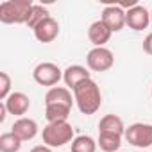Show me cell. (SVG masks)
<instances>
[{"label":"cell","mask_w":152,"mask_h":152,"mask_svg":"<svg viewBox=\"0 0 152 152\" xmlns=\"http://www.w3.org/2000/svg\"><path fill=\"white\" fill-rule=\"evenodd\" d=\"M73 99H75V104H77V107L83 115H95L102 106L100 88L93 79H88L75 88Z\"/></svg>","instance_id":"obj_1"},{"label":"cell","mask_w":152,"mask_h":152,"mask_svg":"<svg viewBox=\"0 0 152 152\" xmlns=\"http://www.w3.org/2000/svg\"><path fill=\"white\" fill-rule=\"evenodd\" d=\"M31 0H6L0 4V22L2 23H27L31 9Z\"/></svg>","instance_id":"obj_2"},{"label":"cell","mask_w":152,"mask_h":152,"mask_svg":"<svg viewBox=\"0 0 152 152\" xmlns=\"http://www.w3.org/2000/svg\"><path fill=\"white\" fill-rule=\"evenodd\" d=\"M43 143L47 147H63L70 141H73V127L68 122H54L45 125L43 129Z\"/></svg>","instance_id":"obj_3"},{"label":"cell","mask_w":152,"mask_h":152,"mask_svg":"<svg viewBox=\"0 0 152 152\" xmlns=\"http://www.w3.org/2000/svg\"><path fill=\"white\" fill-rule=\"evenodd\" d=\"M125 140L138 148L152 147V125L150 124H132L125 129Z\"/></svg>","instance_id":"obj_4"},{"label":"cell","mask_w":152,"mask_h":152,"mask_svg":"<svg viewBox=\"0 0 152 152\" xmlns=\"http://www.w3.org/2000/svg\"><path fill=\"white\" fill-rule=\"evenodd\" d=\"M86 63H88V68L93 72H106L115 64V57H113V52L109 48L95 47L88 52Z\"/></svg>","instance_id":"obj_5"},{"label":"cell","mask_w":152,"mask_h":152,"mask_svg":"<svg viewBox=\"0 0 152 152\" xmlns=\"http://www.w3.org/2000/svg\"><path fill=\"white\" fill-rule=\"evenodd\" d=\"M32 77H34V81L38 84H41V86H52L54 88L61 81L63 72L54 63H39L34 68V72H32Z\"/></svg>","instance_id":"obj_6"},{"label":"cell","mask_w":152,"mask_h":152,"mask_svg":"<svg viewBox=\"0 0 152 152\" xmlns=\"http://www.w3.org/2000/svg\"><path fill=\"white\" fill-rule=\"evenodd\" d=\"M150 23V13L143 6H134L129 11H125V25H129L132 31H143Z\"/></svg>","instance_id":"obj_7"},{"label":"cell","mask_w":152,"mask_h":152,"mask_svg":"<svg viewBox=\"0 0 152 152\" xmlns=\"http://www.w3.org/2000/svg\"><path fill=\"white\" fill-rule=\"evenodd\" d=\"M100 20L111 29V32H118L125 25V11L120 6H107L104 7Z\"/></svg>","instance_id":"obj_8"},{"label":"cell","mask_w":152,"mask_h":152,"mask_svg":"<svg viewBox=\"0 0 152 152\" xmlns=\"http://www.w3.org/2000/svg\"><path fill=\"white\" fill-rule=\"evenodd\" d=\"M4 104H6V107H7V113H11V115H15V116H20V118H23V115H25V113L29 111V107H31L29 97H27L25 93H22V91L11 93V95L4 100Z\"/></svg>","instance_id":"obj_9"},{"label":"cell","mask_w":152,"mask_h":152,"mask_svg":"<svg viewBox=\"0 0 152 152\" xmlns=\"http://www.w3.org/2000/svg\"><path fill=\"white\" fill-rule=\"evenodd\" d=\"M88 79H91V77H90V72H88L84 66H81V64H72V66H68V68L63 72V81H64V84H66L68 88H72V90H75L81 83H84V81H88Z\"/></svg>","instance_id":"obj_10"},{"label":"cell","mask_w":152,"mask_h":152,"mask_svg":"<svg viewBox=\"0 0 152 152\" xmlns=\"http://www.w3.org/2000/svg\"><path fill=\"white\" fill-rule=\"evenodd\" d=\"M57 34H59V23L54 20V18H47V20H43L36 29H34V36H36V39L38 41H41V43H52L56 38H57Z\"/></svg>","instance_id":"obj_11"},{"label":"cell","mask_w":152,"mask_h":152,"mask_svg":"<svg viewBox=\"0 0 152 152\" xmlns=\"http://www.w3.org/2000/svg\"><path fill=\"white\" fill-rule=\"evenodd\" d=\"M11 132H15L22 141H29L32 140L36 134H38V124L32 120V118H18L13 127H11Z\"/></svg>","instance_id":"obj_12"},{"label":"cell","mask_w":152,"mask_h":152,"mask_svg":"<svg viewBox=\"0 0 152 152\" xmlns=\"http://www.w3.org/2000/svg\"><path fill=\"white\" fill-rule=\"evenodd\" d=\"M111 34H113L111 29H109L102 20L93 22V23L90 25V29H88V38H90V41H91L95 47H104V45L109 41Z\"/></svg>","instance_id":"obj_13"},{"label":"cell","mask_w":152,"mask_h":152,"mask_svg":"<svg viewBox=\"0 0 152 152\" xmlns=\"http://www.w3.org/2000/svg\"><path fill=\"white\" fill-rule=\"evenodd\" d=\"M75 99H72V93L68 88H63V86H54L47 91L45 95V104L50 106V104H63V106H68L72 107Z\"/></svg>","instance_id":"obj_14"},{"label":"cell","mask_w":152,"mask_h":152,"mask_svg":"<svg viewBox=\"0 0 152 152\" xmlns=\"http://www.w3.org/2000/svg\"><path fill=\"white\" fill-rule=\"evenodd\" d=\"M99 132H109V134H125V125L124 120L116 115H106L99 122Z\"/></svg>","instance_id":"obj_15"},{"label":"cell","mask_w":152,"mask_h":152,"mask_svg":"<svg viewBox=\"0 0 152 152\" xmlns=\"http://www.w3.org/2000/svg\"><path fill=\"white\" fill-rule=\"evenodd\" d=\"M70 109L68 106H63V104H50L47 106L45 109V116L48 120V124H54V122H66L68 116H70Z\"/></svg>","instance_id":"obj_16"},{"label":"cell","mask_w":152,"mask_h":152,"mask_svg":"<svg viewBox=\"0 0 152 152\" xmlns=\"http://www.w3.org/2000/svg\"><path fill=\"white\" fill-rule=\"evenodd\" d=\"M99 147L104 152H118L122 147V136L118 134H109V132H99Z\"/></svg>","instance_id":"obj_17"},{"label":"cell","mask_w":152,"mask_h":152,"mask_svg":"<svg viewBox=\"0 0 152 152\" xmlns=\"http://www.w3.org/2000/svg\"><path fill=\"white\" fill-rule=\"evenodd\" d=\"M22 140L15 132H4L0 136V152H18L22 148Z\"/></svg>","instance_id":"obj_18"},{"label":"cell","mask_w":152,"mask_h":152,"mask_svg":"<svg viewBox=\"0 0 152 152\" xmlns=\"http://www.w3.org/2000/svg\"><path fill=\"white\" fill-rule=\"evenodd\" d=\"M97 145L91 136H77L72 141V152H95Z\"/></svg>","instance_id":"obj_19"},{"label":"cell","mask_w":152,"mask_h":152,"mask_svg":"<svg viewBox=\"0 0 152 152\" xmlns=\"http://www.w3.org/2000/svg\"><path fill=\"white\" fill-rule=\"evenodd\" d=\"M48 18V11L43 7V6H32V9H31V15H29V20H27V23L25 25H29L32 31L43 22V20H47Z\"/></svg>","instance_id":"obj_20"},{"label":"cell","mask_w":152,"mask_h":152,"mask_svg":"<svg viewBox=\"0 0 152 152\" xmlns=\"http://www.w3.org/2000/svg\"><path fill=\"white\" fill-rule=\"evenodd\" d=\"M11 77L7 75V72H0V99L6 100L11 93Z\"/></svg>","instance_id":"obj_21"},{"label":"cell","mask_w":152,"mask_h":152,"mask_svg":"<svg viewBox=\"0 0 152 152\" xmlns=\"http://www.w3.org/2000/svg\"><path fill=\"white\" fill-rule=\"evenodd\" d=\"M143 50H145L147 54H150V56H152V32L143 39Z\"/></svg>","instance_id":"obj_22"},{"label":"cell","mask_w":152,"mask_h":152,"mask_svg":"<svg viewBox=\"0 0 152 152\" xmlns=\"http://www.w3.org/2000/svg\"><path fill=\"white\" fill-rule=\"evenodd\" d=\"M31 152H52V150H50V147H47V145H38V147H34Z\"/></svg>","instance_id":"obj_23"},{"label":"cell","mask_w":152,"mask_h":152,"mask_svg":"<svg viewBox=\"0 0 152 152\" xmlns=\"http://www.w3.org/2000/svg\"><path fill=\"white\" fill-rule=\"evenodd\" d=\"M6 113H7V107H6V104L2 102V104H0V122L6 120Z\"/></svg>","instance_id":"obj_24"},{"label":"cell","mask_w":152,"mask_h":152,"mask_svg":"<svg viewBox=\"0 0 152 152\" xmlns=\"http://www.w3.org/2000/svg\"><path fill=\"white\" fill-rule=\"evenodd\" d=\"M150 22H152V13H150Z\"/></svg>","instance_id":"obj_25"},{"label":"cell","mask_w":152,"mask_h":152,"mask_svg":"<svg viewBox=\"0 0 152 152\" xmlns=\"http://www.w3.org/2000/svg\"><path fill=\"white\" fill-rule=\"evenodd\" d=\"M150 95H152V90H150Z\"/></svg>","instance_id":"obj_26"}]
</instances>
